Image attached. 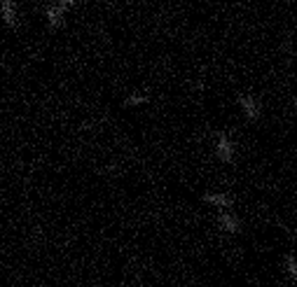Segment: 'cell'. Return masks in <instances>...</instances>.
Returning <instances> with one entry per match:
<instances>
[{"instance_id":"52a82bcc","label":"cell","mask_w":297,"mask_h":287,"mask_svg":"<svg viewBox=\"0 0 297 287\" xmlns=\"http://www.w3.org/2000/svg\"><path fill=\"white\" fill-rule=\"evenodd\" d=\"M148 101H150L148 96H138V94H136V96H129L122 105H124V107H136V105H143V103H148Z\"/></svg>"},{"instance_id":"9c48e42d","label":"cell","mask_w":297,"mask_h":287,"mask_svg":"<svg viewBox=\"0 0 297 287\" xmlns=\"http://www.w3.org/2000/svg\"><path fill=\"white\" fill-rule=\"evenodd\" d=\"M66 7H70V5H75V3H82V0H61Z\"/></svg>"},{"instance_id":"8992f818","label":"cell","mask_w":297,"mask_h":287,"mask_svg":"<svg viewBox=\"0 0 297 287\" xmlns=\"http://www.w3.org/2000/svg\"><path fill=\"white\" fill-rule=\"evenodd\" d=\"M204 201L211 203V206L225 208V210L232 206V196H227V194H206V196H204Z\"/></svg>"},{"instance_id":"6da1fadb","label":"cell","mask_w":297,"mask_h":287,"mask_svg":"<svg viewBox=\"0 0 297 287\" xmlns=\"http://www.w3.org/2000/svg\"><path fill=\"white\" fill-rule=\"evenodd\" d=\"M217 145H215V152H217V159L225 161V164H232L234 161V147L232 143H229V138L225 136V133H217Z\"/></svg>"},{"instance_id":"277c9868","label":"cell","mask_w":297,"mask_h":287,"mask_svg":"<svg viewBox=\"0 0 297 287\" xmlns=\"http://www.w3.org/2000/svg\"><path fill=\"white\" fill-rule=\"evenodd\" d=\"M217 222H220V229H223V231H227V234H239L241 222H239V219H236V217H234V215L223 213V215H220V219H217Z\"/></svg>"},{"instance_id":"ba28073f","label":"cell","mask_w":297,"mask_h":287,"mask_svg":"<svg viewBox=\"0 0 297 287\" xmlns=\"http://www.w3.org/2000/svg\"><path fill=\"white\" fill-rule=\"evenodd\" d=\"M286 269H288V276H290L292 280H297V266H295V257H292V255H288Z\"/></svg>"},{"instance_id":"7a4b0ae2","label":"cell","mask_w":297,"mask_h":287,"mask_svg":"<svg viewBox=\"0 0 297 287\" xmlns=\"http://www.w3.org/2000/svg\"><path fill=\"white\" fill-rule=\"evenodd\" d=\"M66 10L68 7L58 0V3H54V5H49L47 10H45V14H47V21H49V26L52 28H58L61 24H64V14H66Z\"/></svg>"},{"instance_id":"5b68a950","label":"cell","mask_w":297,"mask_h":287,"mask_svg":"<svg viewBox=\"0 0 297 287\" xmlns=\"http://www.w3.org/2000/svg\"><path fill=\"white\" fill-rule=\"evenodd\" d=\"M0 10H3V19H5L7 26H16L14 0H0Z\"/></svg>"},{"instance_id":"3957f363","label":"cell","mask_w":297,"mask_h":287,"mask_svg":"<svg viewBox=\"0 0 297 287\" xmlns=\"http://www.w3.org/2000/svg\"><path fill=\"white\" fill-rule=\"evenodd\" d=\"M239 103L250 122H255V119L260 117V105H258V101H255L253 96H239Z\"/></svg>"}]
</instances>
